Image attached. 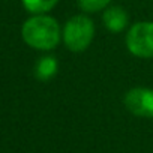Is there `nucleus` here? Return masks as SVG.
I'll list each match as a JSON object with an SVG mask.
<instances>
[{
	"label": "nucleus",
	"instance_id": "nucleus-4",
	"mask_svg": "<svg viewBox=\"0 0 153 153\" xmlns=\"http://www.w3.org/2000/svg\"><path fill=\"white\" fill-rule=\"evenodd\" d=\"M126 108L138 117H153V90L135 87L125 95Z\"/></svg>",
	"mask_w": 153,
	"mask_h": 153
},
{
	"label": "nucleus",
	"instance_id": "nucleus-5",
	"mask_svg": "<svg viewBox=\"0 0 153 153\" xmlns=\"http://www.w3.org/2000/svg\"><path fill=\"white\" fill-rule=\"evenodd\" d=\"M102 21L110 32H122L128 26V14L120 6H111L104 12Z\"/></svg>",
	"mask_w": 153,
	"mask_h": 153
},
{
	"label": "nucleus",
	"instance_id": "nucleus-8",
	"mask_svg": "<svg viewBox=\"0 0 153 153\" xmlns=\"http://www.w3.org/2000/svg\"><path fill=\"white\" fill-rule=\"evenodd\" d=\"M111 0H78V5L86 12H98L107 8Z\"/></svg>",
	"mask_w": 153,
	"mask_h": 153
},
{
	"label": "nucleus",
	"instance_id": "nucleus-2",
	"mask_svg": "<svg viewBox=\"0 0 153 153\" xmlns=\"http://www.w3.org/2000/svg\"><path fill=\"white\" fill-rule=\"evenodd\" d=\"M95 24L86 15H75L66 21L63 29L65 45L75 53L84 51L93 41Z\"/></svg>",
	"mask_w": 153,
	"mask_h": 153
},
{
	"label": "nucleus",
	"instance_id": "nucleus-1",
	"mask_svg": "<svg viewBox=\"0 0 153 153\" xmlns=\"http://www.w3.org/2000/svg\"><path fill=\"white\" fill-rule=\"evenodd\" d=\"M24 42L36 50H53L60 42V26L59 23L45 14H36L29 18L21 29Z\"/></svg>",
	"mask_w": 153,
	"mask_h": 153
},
{
	"label": "nucleus",
	"instance_id": "nucleus-6",
	"mask_svg": "<svg viewBox=\"0 0 153 153\" xmlns=\"http://www.w3.org/2000/svg\"><path fill=\"white\" fill-rule=\"evenodd\" d=\"M57 60L51 56H47V57H41L35 66V75L36 78L41 80V81H48L50 78L57 74Z\"/></svg>",
	"mask_w": 153,
	"mask_h": 153
},
{
	"label": "nucleus",
	"instance_id": "nucleus-7",
	"mask_svg": "<svg viewBox=\"0 0 153 153\" xmlns=\"http://www.w3.org/2000/svg\"><path fill=\"white\" fill-rule=\"evenodd\" d=\"M59 0H23L24 8L32 12V14H45L48 11H51Z\"/></svg>",
	"mask_w": 153,
	"mask_h": 153
},
{
	"label": "nucleus",
	"instance_id": "nucleus-3",
	"mask_svg": "<svg viewBox=\"0 0 153 153\" xmlns=\"http://www.w3.org/2000/svg\"><path fill=\"white\" fill-rule=\"evenodd\" d=\"M126 47L137 57H153V23H135L126 35Z\"/></svg>",
	"mask_w": 153,
	"mask_h": 153
}]
</instances>
